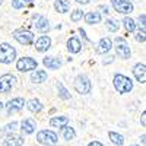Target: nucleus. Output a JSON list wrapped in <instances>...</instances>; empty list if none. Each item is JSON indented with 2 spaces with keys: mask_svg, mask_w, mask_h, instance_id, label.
<instances>
[{
  "mask_svg": "<svg viewBox=\"0 0 146 146\" xmlns=\"http://www.w3.org/2000/svg\"><path fill=\"white\" fill-rule=\"evenodd\" d=\"M75 136H76V131H75L73 127H69V126L63 127V137H64V140H72V139H75Z\"/></svg>",
  "mask_w": 146,
  "mask_h": 146,
  "instance_id": "a878e982",
  "label": "nucleus"
},
{
  "mask_svg": "<svg viewBox=\"0 0 146 146\" xmlns=\"http://www.w3.org/2000/svg\"><path fill=\"white\" fill-rule=\"evenodd\" d=\"M15 82H16V78L13 75H10V73H6V75L0 76V94H7L13 88Z\"/></svg>",
  "mask_w": 146,
  "mask_h": 146,
  "instance_id": "6e6552de",
  "label": "nucleus"
},
{
  "mask_svg": "<svg viewBox=\"0 0 146 146\" xmlns=\"http://www.w3.org/2000/svg\"><path fill=\"white\" fill-rule=\"evenodd\" d=\"M0 5H2V0H0Z\"/></svg>",
  "mask_w": 146,
  "mask_h": 146,
  "instance_id": "ea45409f",
  "label": "nucleus"
},
{
  "mask_svg": "<svg viewBox=\"0 0 146 146\" xmlns=\"http://www.w3.org/2000/svg\"><path fill=\"white\" fill-rule=\"evenodd\" d=\"M115 51H117V56H120L121 58H124V60L130 58V56H131L129 44L126 42L124 38H120V36L115 40Z\"/></svg>",
  "mask_w": 146,
  "mask_h": 146,
  "instance_id": "423d86ee",
  "label": "nucleus"
},
{
  "mask_svg": "<svg viewBox=\"0 0 146 146\" xmlns=\"http://www.w3.org/2000/svg\"><path fill=\"white\" fill-rule=\"evenodd\" d=\"M113 47V41L110 38H101L98 41V44H96V53L98 54H105L108 53L110 50H111Z\"/></svg>",
  "mask_w": 146,
  "mask_h": 146,
  "instance_id": "4468645a",
  "label": "nucleus"
},
{
  "mask_svg": "<svg viewBox=\"0 0 146 146\" xmlns=\"http://www.w3.org/2000/svg\"><path fill=\"white\" fill-rule=\"evenodd\" d=\"M85 21H86V23H89V25H95V23L101 22V15L98 12H88V13L85 15Z\"/></svg>",
  "mask_w": 146,
  "mask_h": 146,
  "instance_id": "5701e85b",
  "label": "nucleus"
},
{
  "mask_svg": "<svg viewBox=\"0 0 146 146\" xmlns=\"http://www.w3.org/2000/svg\"><path fill=\"white\" fill-rule=\"evenodd\" d=\"M2 108H3V104H2V102H0V111H2Z\"/></svg>",
  "mask_w": 146,
  "mask_h": 146,
  "instance_id": "4c0bfd02",
  "label": "nucleus"
},
{
  "mask_svg": "<svg viewBox=\"0 0 146 146\" xmlns=\"http://www.w3.org/2000/svg\"><path fill=\"white\" fill-rule=\"evenodd\" d=\"M36 124H35V121L32 118H25V120H22V123H21V130L23 135H31V133H34Z\"/></svg>",
  "mask_w": 146,
  "mask_h": 146,
  "instance_id": "dca6fc26",
  "label": "nucleus"
},
{
  "mask_svg": "<svg viewBox=\"0 0 146 146\" xmlns=\"http://www.w3.org/2000/svg\"><path fill=\"white\" fill-rule=\"evenodd\" d=\"M69 123V118L66 115H57V117H53L50 120V126L51 127H57V129H63L66 127Z\"/></svg>",
  "mask_w": 146,
  "mask_h": 146,
  "instance_id": "6ab92c4d",
  "label": "nucleus"
},
{
  "mask_svg": "<svg viewBox=\"0 0 146 146\" xmlns=\"http://www.w3.org/2000/svg\"><path fill=\"white\" fill-rule=\"evenodd\" d=\"M111 5L118 13L127 15V13H131L133 12V5L129 0H111Z\"/></svg>",
  "mask_w": 146,
  "mask_h": 146,
  "instance_id": "1a4fd4ad",
  "label": "nucleus"
},
{
  "mask_svg": "<svg viewBox=\"0 0 146 146\" xmlns=\"http://www.w3.org/2000/svg\"><path fill=\"white\" fill-rule=\"evenodd\" d=\"M32 3H34V0H12V6H13V9H22V7L31 6Z\"/></svg>",
  "mask_w": 146,
  "mask_h": 146,
  "instance_id": "393cba45",
  "label": "nucleus"
},
{
  "mask_svg": "<svg viewBox=\"0 0 146 146\" xmlns=\"http://www.w3.org/2000/svg\"><path fill=\"white\" fill-rule=\"evenodd\" d=\"M57 91H58V96L62 100H69L70 98V94H69V91L63 86V83H58L57 85Z\"/></svg>",
  "mask_w": 146,
  "mask_h": 146,
  "instance_id": "cd10ccee",
  "label": "nucleus"
},
{
  "mask_svg": "<svg viewBox=\"0 0 146 146\" xmlns=\"http://www.w3.org/2000/svg\"><path fill=\"white\" fill-rule=\"evenodd\" d=\"M123 23H124V28H126L127 32H133L136 29V23H135V21H133L131 18H124Z\"/></svg>",
  "mask_w": 146,
  "mask_h": 146,
  "instance_id": "bb28decb",
  "label": "nucleus"
},
{
  "mask_svg": "<svg viewBox=\"0 0 146 146\" xmlns=\"http://www.w3.org/2000/svg\"><path fill=\"white\" fill-rule=\"evenodd\" d=\"M23 137L22 136H18V135H10V136H7L5 140H3V143H2V146H22L23 145Z\"/></svg>",
  "mask_w": 146,
  "mask_h": 146,
  "instance_id": "f3484780",
  "label": "nucleus"
},
{
  "mask_svg": "<svg viewBox=\"0 0 146 146\" xmlns=\"http://www.w3.org/2000/svg\"><path fill=\"white\" fill-rule=\"evenodd\" d=\"M105 27H107V29L108 31H111V32H117L118 31V23L117 22H114L113 19H108V21H105Z\"/></svg>",
  "mask_w": 146,
  "mask_h": 146,
  "instance_id": "c756f323",
  "label": "nucleus"
},
{
  "mask_svg": "<svg viewBox=\"0 0 146 146\" xmlns=\"http://www.w3.org/2000/svg\"><path fill=\"white\" fill-rule=\"evenodd\" d=\"M131 146H139V145H131Z\"/></svg>",
  "mask_w": 146,
  "mask_h": 146,
  "instance_id": "58836bf2",
  "label": "nucleus"
},
{
  "mask_svg": "<svg viewBox=\"0 0 146 146\" xmlns=\"http://www.w3.org/2000/svg\"><path fill=\"white\" fill-rule=\"evenodd\" d=\"M139 22H140V25H142V29H145V22H146V15L145 13H142L139 16Z\"/></svg>",
  "mask_w": 146,
  "mask_h": 146,
  "instance_id": "473e14b6",
  "label": "nucleus"
},
{
  "mask_svg": "<svg viewBox=\"0 0 146 146\" xmlns=\"http://www.w3.org/2000/svg\"><path fill=\"white\" fill-rule=\"evenodd\" d=\"M133 75H135L137 82L145 83L146 82V66L143 63H137L135 67H133Z\"/></svg>",
  "mask_w": 146,
  "mask_h": 146,
  "instance_id": "ddd939ff",
  "label": "nucleus"
},
{
  "mask_svg": "<svg viewBox=\"0 0 146 146\" xmlns=\"http://www.w3.org/2000/svg\"><path fill=\"white\" fill-rule=\"evenodd\" d=\"M23 105H25V100L22 98V96H18V98H13V100H10L5 107H6V111L7 114H15L18 111H21V110L23 108Z\"/></svg>",
  "mask_w": 146,
  "mask_h": 146,
  "instance_id": "9d476101",
  "label": "nucleus"
},
{
  "mask_svg": "<svg viewBox=\"0 0 146 146\" xmlns=\"http://www.w3.org/2000/svg\"><path fill=\"white\" fill-rule=\"evenodd\" d=\"M16 127H18V123H16V121H12V123L6 124V126L3 127V130L0 131V133H2V135H7V133H13V131L16 130Z\"/></svg>",
  "mask_w": 146,
  "mask_h": 146,
  "instance_id": "c85d7f7f",
  "label": "nucleus"
},
{
  "mask_svg": "<svg viewBox=\"0 0 146 146\" xmlns=\"http://www.w3.org/2000/svg\"><path fill=\"white\" fill-rule=\"evenodd\" d=\"M50 45H51L50 36L42 35V36H40V38L36 40V42H35V50L40 51V53H44V51H47L48 48H50Z\"/></svg>",
  "mask_w": 146,
  "mask_h": 146,
  "instance_id": "f8f14e48",
  "label": "nucleus"
},
{
  "mask_svg": "<svg viewBox=\"0 0 146 146\" xmlns=\"http://www.w3.org/2000/svg\"><path fill=\"white\" fill-rule=\"evenodd\" d=\"M34 25H35L36 29H38L40 32H42V34L50 31V23H48V19L45 16H42V15H35L34 16Z\"/></svg>",
  "mask_w": 146,
  "mask_h": 146,
  "instance_id": "9b49d317",
  "label": "nucleus"
},
{
  "mask_svg": "<svg viewBox=\"0 0 146 146\" xmlns=\"http://www.w3.org/2000/svg\"><path fill=\"white\" fill-rule=\"evenodd\" d=\"M145 117H146V113L143 111V113H142V117H140V120H142V126H143V127L146 126V118H145Z\"/></svg>",
  "mask_w": 146,
  "mask_h": 146,
  "instance_id": "72a5a7b5",
  "label": "nucleus"
},
{
  "mask_svg": "<svg viewBox=\"0 0 146 146\" xmlns=\"http://www.w3.org/2000/svg\"><path fill=\"white\" fill-rule=\"evenodd\" d=\"M36 140H38V143L45 145V146H56L58 142V137L51 130H41L36 133Z\"/></svg>",
  "mask_w": 146,
  "mask_h": 146,
  "instance_id": "7ed1b4c3",
  "label": "nucleus"
},
{
  "mask_svg": "<svg viewBox=\"0 0 146 146\" xmlns=\"http://www.w3.org/2000/svg\"><path fill=\"white\" fill-rule=\"evenodd\" d=\"M13 38L22 45H31L34 42V34L28 29H18L13 32Z\"/></svg>",
  "mask_w": 146,
  "mask_h": 146,
  "instance_id": "39448f33",
  "label": "nucleus"
},
{
  "mask_svg": "<svg viewBox=\"0 0 146 146\" xmlns=\"http://www.w3.org/2000/svg\"><path fill=\"white\" fill-rule=\"evenodd\" d=\"M42 64H44L47 69L56 70V69H58V67H62V60H58L57 57H53V56H48V57H44Z\"/></svg>",
  "mask_w": 146,
  "mask_h": 146,
  "instance_id": "2eb2a0df",
  "label": "nucleus"
},
{
  "mask_svg": "<svg viewBox=\"0 0 146 146\" xmlns=\"http://www.w3.org/2000/svg\"><path fill=\"white\" fill-rule=\"evenodd\" d=\"M88 146H104L102 143H100V142H96V140H94V142H91Z\"/></svg>",
  "mask_w": 146,
  "mask_h": 146,
  "instance_id": "f704fd0d",
  "label": "nucleus"
},
{
  "mask_svg": "<svg viewBox=\"0 0 146 146\" xmlns=\"http://www.w3.org/2000/svg\"><path fill=\"white\" fill-rule=\"evenodd\" d=\"M114 88L118 94H127L133 89V82L130 78L124 75H115L114 76Z\"/></svg>",
  "mask_w": 146,
  "mask_h": 146,
  "instance_id": "f257e3e1",
  "label": "nucleus"
},
{
  "mask_svg": "<svg viewBox=\"0 0 146 146\" xmlns=\"http://www.w3.org/2000/svg\"><path fill=\"white\" fill-rule=\"evenodd\" d=\"M47 80V72L45 70H35L31 75V82L32 83H42Z\"/></svg>",
  "mask_w": 146,
  "mask_h": 146,
  "instance_id": "aec40b11",
  "label": "nucleus"
},
{
  "mask_svg": "<svg viewBox=\"0 0 146 146\" xmlns=\"http://www.w3.org/2000/svg\"><path fill=\"white\" fill-rule=\"evenodd\" d=\"M91 80L86 75H78L75 79V89L80 95H86L91 92Z\"/></svg>",
  "mask_w": 146,
  "mask_h": 146,
  "instance_id": "20e7f679",
  "label": "nucleus"
},
{
  "mask_svg": "<svg viewBox=\"0 0 146 146\" xmlns=\"http://www.w3.org/2000/svg\"><path fill=\"white\" fill-rule=\"evenodd\" d=\"M16 58V50L10 44L2 42L0 44V63L10 64Z\"/></svg>",
  "mask_w": 146,
  "mask_h": 146,
  "instance_id": "f03ea898",
  "label": "nucleus"
},
{
  "mask_svg": "<svg viewBox=\"0 0 146 146\" xmlns=\"http://www.w3.org/2000/svg\"><path fill=\"white\" fill-rule=\"evenodd\" d=\"M67 50H69V53H72V54H78V53L82 50V44H80V41L76 38V36H72V38H69V41H67Z\"/></svg>",
  "mask_w": 146,
  "mask_h": 146,
  "instance_id": "a211bd4d",
  "label": "nucleus"
},
{
  "mask_svg": "<svg viewBox=\"0 0 146 146\" xmlns=\"http://www.w3.org/2000/svg\"><path fill=\"white\" fill-rule=\"evenodd\" d=\"M25 104H27V108L29 110L31 113H40L42 110V104L40 102V100H36V98H32V100H29Z\"/></svg>",
  "mask_w": 146,
  "mask_h": 146,
  "instance_id": "4be33fe9",
  "label": "nucleus"
},
{
  "mask_svg": "<svg viewBox=\"0 0 146 146\" xmlns=\"http://www.w3.org/2000/svg\"><path fill=\"white\" fill-rule=\"evenodd\" d=\"M135 38H136V41H137V42H145V41H146V34H145V29H140V31L136 34Z\"/></svg>",
  "mask_w": 146,
  "mask_h": 146,
  "instance_id": "2f4dec72",
  "label": "nucleus"
},
{
  "mask_svg": "<svg viewBox=\"0 0 146 146\" xmlns=\"http://www.w3.org/2000/svg\"><path fill=\"white\" fill-rule=\"evenodd\" d=\"M38 63H36V60L31 58V57H22L18 60L16 63V69L19 72H29V70H35Z\"/></svg>",
  "mask_w": 146,
  "mask_h": 146,
  "instance_id": "0eeeda50",
  "label": "nucleus"
},
{
  "mask_svg": "<svg viewBox=\"0 0 146 146\" xmlns=\"http://www.w3.org/2000/svg\"><path fill=\"white\" fill-rule=\"evenodd\" d=\"M108 136H110V140H111L114 145H117V146H121L124 143V136L120 135V133H117V131H110Z\"/></svg>",
  "mask_w": 146,
  "mask_h": 146,
  "instance_id": "b1692460",
  "label": "nucleus"
},
{
  "mask_svg": "<svg viewBox=\"0 0 146 146\" xmlns=\"http://www.w3.org/2000/svg\"><path fill=\"white\" fill-rule=\"evenodd\" d=\"M82 16H83V12H82L80 9H76L75 12H72L70 19H72L73 22H78V21H80V19H82Z\"/></svg>",
  "mask_w": 146,
  "mask_h": 146,
  "instance_id": "7c9ffc66",
  "label": "nucleus"
},
{
  "mask_svg": "<svg viewBox=\"0 0 146 146\" xmlns=\"http://www.w3.org/2000/svg\"><path fill=\"white\" fill-rule=\"evenodd\" d=\"M78 3H80V5H88L89 3V0H76Z\"/></svg>",
  "mask_w": 146,
  "mask_h": 146,
  "instance_id": "e433bc0d",
  "label": "nucleus"
},
{
  "mask_svg": "<svg viewBox=\"0 0 146 146\" xmlns=\"http://www.w3.org/2000/svg\"><path fill=\"white\" fill-rule=\"evenodd\" d=\"M54 7L58 13H67L69 9H70V2L69 0H56Z\"/></svg>",
  "mask_w": 146,
  "mask_h": 146,
  "instance_id": "412c9836",
  "label": "nucleus"
},
{
  "mask_svg": "<svg viewBox=\"0 0 146 146\" xmlns=\"http://www.w3.org/2000/svg\"><path fill=\"white\" fill-rule=\"evenodd\" d=\"M100 10H102V13H108V7H107V6H104V5H101V6H100Z\"/></svg>",
  "mask_w": 146,
  "mask_h": 146,
  "instance_id": "c9c22d12",
  "label": "nucleus"
}]
</instances>
